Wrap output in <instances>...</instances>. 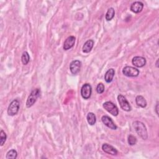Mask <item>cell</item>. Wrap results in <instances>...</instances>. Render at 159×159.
<instances>
[{"mask_svg": "<svg viewBox=\"0 0 159 159\" xmlns=\"http://www.w3.org/2000/svg\"><path fill=\"white\" fill-rule=\"evenodd\" d=\"M132 125L140 137H141L143 140H146L147 139L148 134L147 128L143 122L136 120L132 123Z\"/></svg>", "mask_w": 159, "mask_h": 159, "instance_id": "obj_1", "label": "cell"}, {"mask_svg": "<svg viewBox=\"0 0 159 159\" xmlns=\"http://www.w3.org/2000/svg\"><path fill=\"white\" fill-rule=\"evenodd\" d=\"M40 90L39 88H35L32 91L26 101V107H30L36 102L37 98L40 96Z\"/></svg>", "mask_w": 159, "mask_h": 159, "instance_id": "obj_2", "label": "cell"}, {"mask_svg": "<svg viewBox=\"0 0 159 159\" xmlns=\"http://www.w3.org/2000/svg\"><path fill=\"white\" fill-rule=\"evenodd\" d=\"M103 107L108 112L114 116H117L119 114V110L117 107L111 101H106L102 104Z\"/></svg>", "mask_w": 159, "mask_h": 159, "instance_id": "obj_3", "label": "cell"}, {"mask_svg": "<svg viewBox=\"0 0 159 159\" xmlns=\"http://www.w3.org/2000/svg\"><path fill=\"white\" fill-rule=\"evenodd\" d=\"M19 106H20V103L17 99L13 100L8 106L7 114L11 116L16 115L19 111Z\"/></svg>", "mask_w": 159, "mask_h": 159, "instance_id": "obj_4", "label": "cell"}, {"mask_svg": "<svg viewBox=\"0 0 159 159\" xmlns=\"http://www.w3.org/2000/svg\"><path fill=\"white\" fill-rule=\"evenodd\" d=\"M122 73L128 77H136L139 75V70L136 68L126 66L123 68Z\"/></svg>", "mask_w": 159, "mask_h": 159, "instance_id": "obj_5", "label": "cell"}, {"mask_svg": "<svg viewBox=\"0 0 159 159\" xmlns=\"http://www.w3.org/2000/svg\"><path fill=\"white\" fill-rule=\"evenodd\" d=\"M118 102L119 103V105L122 109H123L125 111H131L132 108L129 104V102L127 101L126 98L122 94H119L117 96Z\"/></svg>", "mask_w": 159, "mask_h": 159, "instance_id": "obj_6", "label": "cell"}, {"mask_svg": "<svg viewBox=\"0 0 159 159\" xmlns=\"http://www.w3.org/2000/svg\"><path fill=\"white\" fill-rule=\"evenodd\" d=\"M92 93V88L89 83L84 84L81 88V95L84 99H88L91 97Z\"/></svg>", "mask_w": 159, "mask_h": 159, "instance_id": "obj_7", "label": "cell"}, {"mask_svg": "<svg viewBox=\"0 0 159 159\" xmlns=\"http://www.w3.org/2000/svg\"><path fill=\"white\" fill-rule=\"evenodd\" d=\"M81 66V62L80 60H75L72 61L70 64V70L71 73L73 75L78 74L80 71Z\"/></svg>", "mask_w": 159, "mask_h": 159, "instance_id": "obj_8", "label": "cell"}, {"mask_svg": "<svg viewBox=\"0 0 159 159\" xmlns=\"http://www.w3.org/2000/svg\"><path fill=\"white\" fill-rule=\"evenodd\" d=\"M101 120L102 122V123L107 126V127H109V129H112V130H116L117 127V125L115 124V123L113 122V120L111 119V117H109L107 116H103L101 117Z\"/></svg>", "mask_w": 159, "mask_h": 159, "instance_id": "obj_9", "label": "cell"}, {"mask_svg": "<svg viewBox=\"0 0 159 159\" xmlns=\"http://www.w3.org/2000/svg\"><path fill=\"white\" fill-rule=\"evenodd\" d=\"M132 64L138 68H142L146 64V59L143 57L136 56L134 57L132 60Z\"/></svg>", "mask_w": 159, "mask_h": 159, "instance_id": "obj_10", "label": "cell"}, {"mask_svg": "<svg viewBox=\"0 0 159 159\" xmlns=\"http://www.w3.org/2000/svg\"><path fill=\"white\" fill-rule=\"evenodd\" d=\"M75 40H76V39L74 36H73V35L69 36L64 42L63 47V50H68L70 49L71 48H72L75 45Z\"/></svg>", "mask_w": 159, "mask_h": 159, "instance_id": "obj_11", "label": "cell"}, {"mask_svg": "<svg viewBox=\"0 0 159 159\" xmlns=\"http://www.w3.org/2000/svg\"><path fill=\"white\" fill-rule=\"evenodd\" d=\"M143 7V4L140 1H135L133 2L130 6V11L134 13L140 12Z\"/></svg>", "mask_w": 159, "mask_h": 159, "instance_id": "obj_12", "label": "cell"}, {"mask_svg": "<svg viewBox=\"0 0 159 159\" xmlns=\"http://www.w3.org/2000/svg\"><path fill=\"white\" fill-rule=\"evenodd\" d=\"M102 149L104 152L112 155H116L117 154V150L108 143H104L102 145Z\"/></svg>", "mask_w": 159, "mask_h": 159, "instance_id": "obj_13", "label": "cell"}, {"mask_svg": "<svg viewBox=\"0 0 159 159\" xmlns=\"http://www.w3.org/2000/svg\"><path fill=\"white\" fill-rule=\"evenodd\" d=\"M115 75V71L113 68H109L104 75V80L106 83H109L112 81Z\"/></svg>", "mask_w": 159, "mask_h": 159, "instance_id": "obj_14", "label": "cell"}, {"mask_svg": "<svg viewBox=\"0 0 159 159\" xmlns=\"http://www.w3.org/2000/svg\"><path fill=\"white\" fill-rule=\"evenodd\" d=\"M94 45V41L91 39L88 40L83 45L82 50L84 53H89L92 50Z\"/></svg>", "mask_w": 159, "mask_h": 159, "instance_id": "obj_15", "label": "cell"}, {"mask_svg": "<svg viewBox=\"0 0 159 159\" xmlns=\"http://www.w3.org/2000/svg\"><path fill=\"white\" fill-rule=\"evenodd\" d=\"M135 102L137 106L144 108L147 106V101L141 95H138L135 98Z\"/></svg>", "mask_w": 159, "mask_h": 159, "instance_id": "obj_16", "label": "cell"}, {"mask_svg": "<svg viewBox=\"0 0 159 159\" xmlns=\"http://www.w3.org/2000/svg\"><path fill=\"white\" fill-rule=\"evenodd\" d=\"M86 119L88 121V123L90 125H93L95 124L96 122V117L95 114L93 112H89L87 114L86 116Z\"/></svg>", "mask_w": 159, "mask_h": 159, "instance_id": "obj_17", "label": "cell"}, {"mask_svg": "<svg viewBox=\"0 0 159 159\" xmlns=\"http://www.w3.org/2000/svg\"><path fill=\"white\" fill-rule=\"evenodd\" d=\"M115 15V11L113 7H110L109 9H108L106 16H105V18L106 20L107 21H109L111 20H112Z\"/></svg>", "mask_w": 159, "mask_h": 159, "instance_id": "obj_18", "label": "cell"}, {"mask_svg": "<svg viewBox=\"0 0 159 159\" xmlns=\"http://www.w3.org/2000/svg\"><path fill=\"white\" fill-rule=\"evenodd\" d=\"M17 157V152L16 150L14 149H12V150H10L9 151L7 152V154H6V159H9V158H11V159H16Z\"/></svg>", "mask_w": 159, "mask_h": 159, "instance_id": "obj_19", "label": "cell"}, {"mask_svg": "<svg viewBox=\"0 0 159 159\" xmlns=\"http://www.w3.org/2000/svg\"><path fill=\"white\" fill-rule=\"evenodd\" d=\"M30 60V56L27 52H24L21 56V61L23 65H27Z\"/></svg>", "mask_w": 159, "mask_h": 159, "instance_id": "obj_20", "label": "cell"}, {"mask_svg": "<svg viewBox=\"0 0 159 159\" xmlns=\"http://www.w3.org/2000/svg\"><path fill=\"white\" fill-rule=\"evenodd\" d=\"M7 139V135L4 132L3 130H1L0 132V145L1 146H2Z\"/></svg>", "mask_w": 159, "mask_h": 159, "instance_id": "obj_21", "label": "cell"}, {"mask_svg": "<svg viewBox=\"0 0 159 159\" xmlns=\"http://www.w3.org/2000/svg\"><path fill=\"white\" fill-rule=\"evenodd\" d=\"M137 143V139L135 136L132 135H129L128 136V143L130 145H134Z\"/></svg>", "mask_w": 159, "mask_h": 159, "instance_id": "obj_22", "label": "cell"}, {"mask_svg": "<svg viewBox=\"0 0 159 159\" xmlns=\"http://www.w3.org/2000/svg\"><path fill=\"white\" fill-rule=\"evenodd\" d=\"M104 91V85L102 83H99L96 87V92L98 94H102Z\"/></svg>", "mask_w": 159, "mask_h": 159, "instance_id": "obj_23", "label": "cell"}, {"mask_svg": "<svg viewBox=\"0 0 159 159\" xmlns=\"http://www.w3.org/2000/svg\"><path fill=\"white\" fill-rule=\"evenodd\" d=\"M158 102H157V104H156V106H155V111H156V113H157V115H158Z\"/></svg>", "mask_w": 159, "mask_h": 159, "instance_id": "obj_24", "label": "cell"}, {"mask_svg": "<svg viewBox=\"0 0 159 159\" xmlns=\"http://www.w3.org/2000/svg\"><path fill=\"white\" fill-rule=\"evenodd\" d=\"M156 66H157V68H158V59H157V61H156Z\"/></svg>", "mask_w": 159, "mask_h": 159, "instance_id": "obj_25", "label": "cell"}]
</instances>
